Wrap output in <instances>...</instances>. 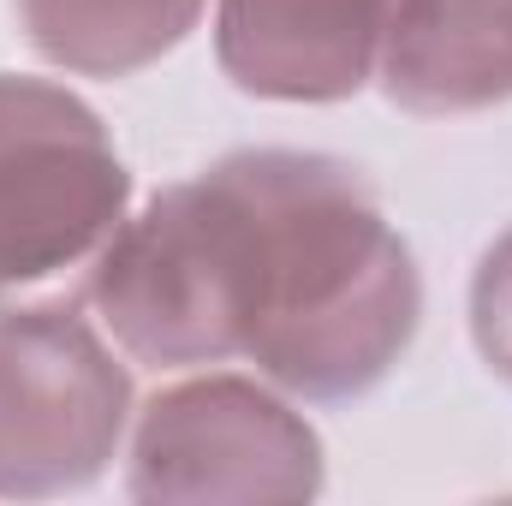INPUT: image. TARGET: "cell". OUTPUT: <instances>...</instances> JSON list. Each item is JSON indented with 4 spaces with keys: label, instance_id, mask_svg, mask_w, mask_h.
Here are the masks:
<instances>
[{
    "label": "cell",
    "instance_id": "obj_1",
    "mask_svg": "<svg viewBox=\"0 0 512 506\" xmlns=\"http://www.w3.org/2000/svg\"><path fill=\"white\" fill-rule=\"evenodd\" d=\"M90 298L131 358H256L310 399L364 393L417 334L423 286L370 185L298 149H256L114 227Z\"/></svg>",
    "mask_w": 512,
    "mask_h": 506
},
{
    "label": "cell",
    "instance_id": "obj_2",
    "mask_svg": "<svg viewBox=\"0 0 512 506\" xmlns=\"http://www.w3.org/2000/svg\"><path fill=\"white\" fill-rule=\"evenodd\" d=\"M120 209L126 167L102 120L42 78L0 72V292L108 245Z\"/></svg>",
    "mask_w": 512,
    "mask_h": 506
},
{
    "label": "cell",
    "instance_id": "obj_3",
    "mask_svg": "<svg viewBox=\"0 0 512 506\" xmlns=\"http://www.w3.org/2000/svg\"><path fill=\"white\" fill-rule=\"evenodd\" d=\"M131 381L72 310L0 316V495L90 483L126 429Z\"/></svg>",
    "mask_w": 512,
    "mask_h": 506
},
{
    "label": "cell",
    "instance_id": "obj_4",
    "mask_svg": "<svg viewBox=\"0 0 512 506\" xmlns=\"http://www.w3.org/2000/svg\"><path fill=\"white\" fill-rule=\"evenodd\" d=\"M131 465L143 501H298L322 483L310 423L239 376L161 393L137 423Z\"/></svg>",
    "mask_w": 512,
    "mask_h": 506
},
{
    "label": "cell",
    "instance_id": "obj_5",
    "mask_svg": "<svg viewBox=\"0 0 512 506\" xmlns=\"http://www.w3.org/2000/svg\"><path fill=\"white\" fill-rule=\"evenodd\" d=\"M387 12L393 0H221L215 48L251 96L334 102L382 66Z\"/></svg>",
    "mask_w": 512,
    "mask_h": 506
},
{
    "label": "cell",
    "instance_id": "obj_6",
    "mask_svg": "<svg viewBox=\"0 0 512 506\" xmlns=\"http://www.w3.org/2000/svg\"><path fill=\"white\" fill-rule=\"evenodd\" d=\"M387 96L411 114H471L512 96V0H393Z\"/></svg>",
    "mask_w": 512,
    "mask_h": 506
},
{
    "label": "cell",
    "instance_id": "obj_7",
    "mask_svg": "<svg viewBox=\"0 0 512 506\" xmlns=\"http://www.w3.org/2000/svg\"><path fill=\"white\" fill-rule=\"evenodd\" d=\"M30 42L90 78H126L161 60L203 12V0H18Z\"/></svg>",
    "mask_w": 512,
    "mask_h": 506
},
{
    "label": "cell",
    "instance_id": "obj_8",
    "mask_svg": "<svg viewBox=\"0 0 512 506\" xmlns=\"http://www.w3.org/2000/svg\"><path fill=\"white\" fill-rule=\"evenodd\" d=\"M471 334L495 376L512 381V233H501L471 286Z\"/></svg>",
    "mask_w": 512,
    "mask_h": 506
}]
</instances>
